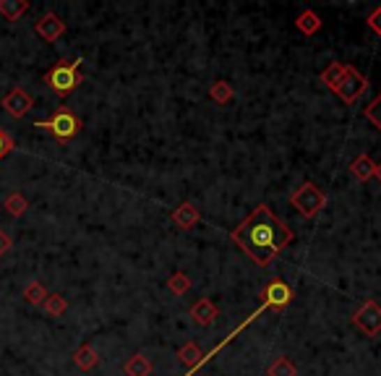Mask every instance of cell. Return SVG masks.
Segmentation results:
<instances>
[{"label":"cell","mask_w":381,"mask_h":376,"mask_svg":"<svg viewBox=\"0 0 381 376\" xmlns=\"http://www.w3.org/2000/svg\"><path fill=\"white\" fill-rule=\"evenodd\" d=\"M373 175H376V178L381 180V162H379V165H376V168H373Z\"/></svg>","instance_id":"f1b7e54d"},{"label":"cell","mask_w":381,"mask_h":376,"mask_svg":"<svg viewBox=\"0 0 381 376\" xmlns=\"http://www.w3.org/2000/svg\"><path fill=\"white\" fill-rule=\"evenodd\" d=\"M290 204L301 212L306 219L316 217L321 209L327 207V194L321 191L316 183H303L301 188H295L290 196Z\"/></svg>","instance_id":"277c9868"},{"label":"cell","mask_w":381,"mask_h":376,"mask_svg":"<svg viewBox=\"0 0 381 376\" xmlns=\"http://www.w3.org/2000/svg\"><path fill=\"white\" fill-rule=\"evenodd\" d=\"M167 287H170V293H175V296H186L190 290V277L186 272H175V275L167 280Z\"/></svg>","instance_id":"603a6c76"},{"label":"cell","mask_w":381,"mask_h":376,"mask_svg":"<svg viewBox=\"0 0 381 376\" xmlns=\"http://www.w3.org/2000/svg\"><path fill=\"white\" fill-rule=\"evenodd\" d=\"M81 63H84V58H76V60H70V63L61 60L58 66H52V68L47 71L45 81L50 84L52 92H58L61 97H66V94H70V92L81 84V73H79Z\"/></svg>","instance_id":"7a4b0ae2"},{"label":"cell","mask_w":381,"mask_h":376,"mask_svg":"<svg viewBox=\"0 0 381 376\" xmlns=\"http://www.w3.org/2000/svg\"><path fill=\"white\" fill-rule=\"evenodd\" d=\"M363 115H366V120H371L373 126L381 131V92L376 94V99H373L371 105L363 110Z\"/></svg>","instance_id":"d4e9b609"},{"label":"cell","mask_w":381,"mask_h":376,"mask_svg":"<svg viewBox=\"0 0 381 376\" xmlns=\"http://www.w3.org/2000/svg\"><path fill=\"white\" fill-rule=\"evenodd\" d=\"M27 10H29L27 0H0V16L6 21H10V24H16Z\"/></svg>","instance_id":"7c38bea8"},{"label":"cell","mask_w":381,"mask_h":376,"mask_svg":"<svg viewBox=\"0 0 381 376\" xmlns=\"http://www.w3.org/2000/svg\"><path fill=\"white\" fill-rule=\"evenodd\" d=\"M73 361H76V366L81 371H91V368L100 363V356H97V350L91 345H81L76 353H73Z\"/></svg>","instance_id":"4fadbf2b"},{"label":"cell","mask_w":381,"mask_h":376,"mask_svg":"<svg viewBox=\"0 0 381 376\" xmlns=\"http://www.w3.org/2000/svg\"><path fill=\"white\" fill-rule=\"evenodd\" d=\"M10 248H13V238H10L8 233L0 230V256H6Z\"/></svg>","instance_id":"83f0119b"},{"label":"cell","mask_w":381,"mask_h":376,"mask_svg":"<svg viewBox=\"0 0 381 376\" xmlns=\"http://www.w3.org/2000/svg\"><path fill=\"white\" fill-rule=\"evenodd\" d=\"M368 29H371L373 34H379V37H381V6L371 10V16H368Z\"/></svg>","instance_id":"4316f807"},{"label":"cell","mask_w":381,"mask_h":376,"mask_svg":"<svg viewBox=\"0 0 381 376\" xmlns=\"http://www.w3.org/2000/svg\"><path fill=\"white\" fill-rule=\"evenodd\" d=\"M295 27H298L306 37H311V34H316V31L321 29V19L313 10H303L301 16H298V21H295Z\"/></svg>","instance_id":"e0dca14e"},{"label":"cell","mask_w":381,"mask_h":376,"mask_svg":"<svg viewBox=\"0 0 381 376\" xmlns=\"http://www.w3.org/2000/svg\"><path fill=\"white\" fill-rule=\"evenodd\" d=\"M352 324L366 332V335H379L381 332V306L376 301H366L355 314H352Z\"/></svg>","instance_id":"5b68a950"},{"label":"cell","mask_w":381,"mask_h":376,"mask_svg":"<svg viewBox=\"0 0 381 376\" xmlns=\"http://www.w3.org/2000/svg\"><path fill=\"white\" fill-rule=\"evenodd\" d=\"M269 376H295L298 374V368H295V363H292L290 358H277L274 363L269 366V371H267Z\"/></svg>","instance_id":"7402d4cb"},{"label":"cell","mask_w":381,"mask_h":376,"mask_svg":"<svg viewBox=\"0 0 381 376\" xmlns=\"http://www.w3.org/2000/svg\"><path fill=\"white\" fill-rule=\"evenodd\" d=\"M123 371H126L128 376H149L151 374V361L147 356L136 353V356L130 358V361H126Z\"/></svg>","instance_id":"2e32d148"},{"label":"cell","mask_w":381,"mask_h":376,"mask_svg":"<svg viewBox=\"0 0 381 376\" xmlns=\"http://www.w3.org/2000/svg\"><path fill=\"white\" fill-rule=\"evenodd\" d=\"M13 147H16V141L10 139L8 133H6V131L0 129V159H3V157H8L10 152H13Z\"/></svg>","instance_id":"484cf974"},{"label":"cell","mask_w":381,"mask_h":376,"mask_svg":"<svg viewBox=\"0 0 381 376\" xmlns=\"http://www.w3.org/2000/svg\"><path fill=\"white\" fill-rule=\"evenodd\" d=\"M199 219H201L199 209L193 207L190 201H183L181 207L172 212V222H175V225H178L181 230H190L193 225H196V222H199Z\"/></svg>","instance_id":"8fae6325"},{"label":"cell","mask_w":381,"mask_h":376,"mask_svg":"<svg viewBox=\"0 0 381 376\" xmlns=\"http://www.w3.org/2000/svg\"><path fill=\"white\" fill-rule=\"evenodd\" d=\"M6 209H8L13 217H21V215L29 209V201L24 198V194L13 191V194H8V196H6Z\"/></svg>","instance_id":"44dd1931"},{"label":"cell","mask_w":381,"mask_h":376,"mask_svg":"<svg viewBox=\"0 0 381 376\" xmlns=\"http://www.w3.org/2000/svg\"><path fill=\"white\" fill-rule=\"evenodd\" d=\"M34 126H37L40 131H50L55 139L68 141V139H73V136L79 133L81 120L76 118V113H70L68 108H58L55 113H52L50 120H37Z\"/></svg>","instance_id":"3957f363"},{"label":"cell","mask_w":381,"mask_h":376,"mask_svg":"<svg viewBox=\"0 0 381 376\" xmlns=\"http://www.w3.org/2000/svg\"><path fill=\"white\" fill-rule=\"evenodd\" d=\"M261 301H264V303H261L264 308H285L292 301V290L290 285H285L282 280H271L269 285L264 287Z\"/></svg>","instance_id":"52a82bcc"},{"label":"cell","mask_w":381,"mask_h":376,"mask_svg":"<svg viewBox=\"0 0 381 376\" xmlns=\"http://www.w3.org/2000/svg\"><path fill=\"white\" fill-rule=\"evenodd\" d=\"M201 356H204V353L199 350V345H196V342H186V345L178 350V361H181L183 366H188V368L196 366V363L201 361Z\"/></svg>","instance_id":"ffe728a7"},{"label":"cell","mask_w":381,"mask_h":376,"mask_svg":"<svg viewBox=\"0 0 381 376\" xmlns=\"http://www.w3.org/2000/svg\"><path fill=\"white\" fill-rule=\"evenodd\" d=\"M292 238H295L292 230L287 228L282 219L274 217V212H271L267 204H259V207L253 209L251 217L232 230V240H235L259 267L271 264L285 248L290 246Z\"/></svg>","instance_id":"6da1fadb"},{"label":"cell","mask_w":381,"mask_h":376,"mask_svg":"<svg viewBox=\"0 0 381 376\" xmlns=\"http://www.w3.org/2000/svg\"><path fill=\"white\" fill-rule=\"evenodd\" d=\"M34 31L40 34L45 42H58L66 34V21H61V16L58 13H45V16H40L37 19V24H34Z\"/></svg>","instance_id":"9c48e42d"},{"label":"cell","mask_w":381,"mask_h":376,"mask_svg":"<svg viewBox=\"0 0 381 376\" xmlns=\"http://www.w3.org/2000/svg\"><path fill=\"white\" fill-rule=\"evenodd\" d=\"M3 108H6V113L13 115V118H24V115L34 108V97H31L29 92L21 89V87H16V89H10L8 94L3 97Z\"/></svg>","instance_id":"ba28073f"},{"label":"cell","mask_w":381,"mask_h":376,"mask_svg":"<svg viewBox=\"0 0 381 376\" xmlns=\"http://www.w3.org/2000/svg\"><path fill=\"white\" fill-rule=\"evenodd\" d=\"M42 308H45L47 317H61V314H66V308H68V301L61 293H50V296L42 301Z\"/></svg>","instance_id":"ac0fdd59"},{"label":"cell","mask_w":381,"mask_h":376,"mask_svg":"<svg viewBox=\"0 0 381 376\" xmlns=\"http://www.w3.org/2000/svg\"><path fill=\"white\" fill-rule=\"evenodd\" d=\"M24 298L29 301L31 306H42V301L47 298V290H45V285H42V282H37V280H34V282H29V285H27V290H24Z\"/></svg>","instance_id":"cb8c5ba5"},{"label":"cell","mask_w":381,"mask_h":376,"mask_svg":"<svg viewBox=\"0 0 381 376\" xmlns=\"http://www.w3.org/2000/svg\"><path fill=\"white\" fill-rule=\"evenodd\" d=\"M209 94H211V99H214L217 105H230L232 97H235V92H232V87L227 84V81H214Z\"/></svg>","instance_id":"d6986e66"},{"label":"cell","mask_w":381,"mask_h":376,"mask_svg":"<svg viewBox=\"0 0 381 376\" xmlns=\"http://www.w3.org/2000/svg\"><path fill=\"white\" fill-rule=\"evenodd\" d=\"M217 314H220V311H217V306L211 303L209 298H199V301L190 306V317H193V321L201 324V327H209L211 321L217 319Z\"/></svg>","instance_id":"30bf717a"},{"label":"cell","mask_w":381,"mask_h":376,"mask_svg":"<svg viewBox=\"0 0 381 376\" xmlns=\"http://www.w3.org/2000/svg\"><path fill=\"white\" fill-rule=\"evenodd\" d=\"M373 168H376V162H373V159L368 157V154H361V157L352 159L350 173L358 180H368V178H373Z\"/></svg>","instance_id":"9a60e30c"},{"label":"cell","mask_w":381,"mask_h":376,"mask_svg":"<svg viewBox=\"0 0 381 376\" xmlns=\"http://www.w3.org/2000/svg\"><path fill=\"white\" fill-rule=\"evenodd\" d=\"M366 87H368V79L361 76L352 66H348V68H345V76H342V81H340V87L334 92H337V97H340L342 102L350 105V102H355V99L366 92Z\"/></svg>","instance_id":"8992f818"},{"label":"cell","mask_w":381,"mask_h":376,"mask_svg":"<svg viewBox=\"0 0 381 376\" xmlns=\"http://www.w3.org/2000/svg\"><path fill=\"white\" fill-rule=\"evenodd\" d=\"M345 68H348L345 63H340V60H334L331 66H327V68L321 71V81H324V84H327V87H329V89L334 92L337 87H340L342 76H345Z\"/></svg>","instance_id":"5bb4252c"}]
</instances>
